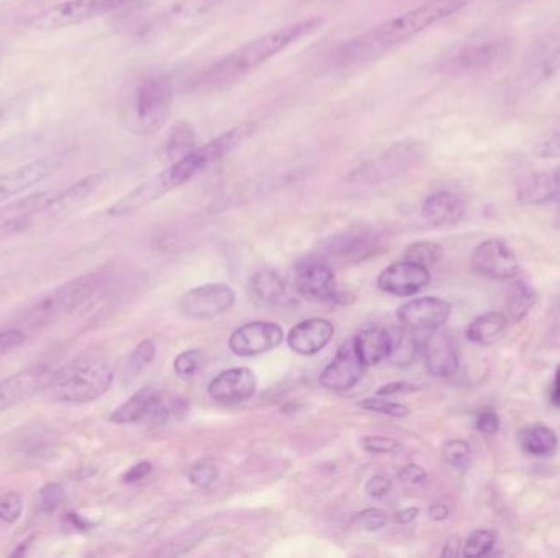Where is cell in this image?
I'll return each mask as SVG.
<instances>
[{"instance_id": "cell-1", "label": "cell", "mask_w": 560, "mask_h": 558, "mask_svg": "<svg viewBox=\"0 0 560 558\" xmlns=\"http://www.w3.org/2000/svg\"><path fill=\"white\" fill-rule=\"evenodd\" d=\"M473 2L475 0H430L346 41L337 49L335 63L339 67H352L376 61L434 25L456 16Z\"/></svg>"}, {"instance_id": "cell-2", "label": "cell", "mask_w": 560, "mask_h": 558, "mask_svg": "<svg viewBox=\"0 0 560 558\" xmlns=\"http://www.w3.org/2000/svg\"><path fill=\"white\" fill-rule=\"evenodd\" d=\"M254 131V125L243 123L240 127L232 128L224 131L209 143L197 146L193 151L185 154L181 160H172L171 166L158 172L151 179L144 181L133 191L123 195L119 202H115L109 208V215L120 218L137 213L144 207L151 205L152 202L164 197L166 193L174 191L181 185L191 182L193 177L201 174L202 170L212 166L216 160H222L226 154L234 151L238 146L246 141L251 133Z\"/></svg>"}, {"instance_id": "cell-3", "label": "cell", "mask_w": 560, "mask_h": 558, "mask_svg": "<svg viewBox=\"0 0 560 558\" xmlns=\"http://www.w3.org/2000/svg\"><path fill=\"white\" fill-rule=\"evenodd\" d=\"M323 16H310L263 33L261 36L248 41L246 45L212 64L209 69L202 72L201 78L195 80V88L205 92L230 88L251 72L256 71L257 67L279 57L285 49L316 35L323 28Z\"/></svg>"}, {"instance_id": "cell-4", "label": "cell", "mask_w": 560, "mask_h": 558, "mask_svg": "<svg viewBox=\"0 0 560 558\" xmlns=\"http://www.w3.org/2000/svg\"><path fill=\"white\" fill-rule=\"evenodd\" d=\"M172 102L174 88L168 74L158 69L140 72L121 90V125L133 135H154L169 120Z\"/></svg>"}, {"instance_id": "cell-5", "label": "cell", "mask_w": 560, "mask_h": 558, "mask_svg": "<svg viewBox=\"0 0 560 558\" xmlns=\"http://www.w3.org/2000/svg\"><path fill=\"white\" fill-rule=\"evenodd\" d=\"M105 284L107 275L104 272H90L76 279L67 280L59 287L35 298L22 313V323L32 329L55 323L72 311L79 310L94 302Z\"/></svg>"}, {"instance_id": "cell-6", "label": "cell", "mask_w": 560, "mask_h": 558, "mask_svg": "<svg viewBox=\"0 0 560 558\" xmlns=\"http://www.w3.org/2000/svg\"><path fill=\"white\" fill-rule=\"evenodd\" d=\"M113 368L99 357L72 360L57 374L47 388V395L57 403L86 405L105 395L113 383Z\"/></svg>"}, {"instance_id": "cell-7", "label": "cell", "mask_w": 560, "mask_h": 558, "mask_svg": "<svg viewBox=\"0 0 560 558\" xmlns=\"http://www.w3.org/2000/svg\"><path fill=\"white\" fill-rule=\"evenodd\" d=\"M426 158V146L418 140H400L376 158L362 162L346 176L349 187H377L405 176Z\"/></svg>"}, {"instance_id": "cell-8", "label": "cell", "mask_w": 560, "mask_h": 558, "mask_svg": "<svg viewBox=\"0 0 560 558\" xmlns=\"http://www.w3.org/2000/svg\"><path fill=\"white\" fill-rule=\"evenodd\" d=\"M144 0H65L33 16L26 25L38 32H53L82 25L120 10L137 7Z\"/></svg>"}, {"instance_id": "cell-9", "label": "cell", "mask_w": 560, "mask_h": 558, "mask_svg": "<svg viewBox=\"0 0 560 558\" xmlns=\"http://www.w3.org/2000/svg\"><path fill=\"white\" fill-rule=\"evenodd\" d=\"M182 407L184 403L181 399L169 398L168 395L152 387H144L113 411L110 421L117 424L150 423L158 426L176 418Z\"/></svg>"}, {"instance_id": "cell-10", "label": "cell", "mask_w": 560, "mask_h": 558, "mask_svg": "<svg viewBox=\"0 0 560 558\" xmlns=\"http://www.w3.org/2000/svg\"><path fill=\"white\" fill-rule=\"evenodd\" d=\"M512 55V43L504 38H482L459 46L452 51L442 67L457 74L487 71L503 63Z\"/></svg>"}, {"instance_id": "cell-11", "label": "cell", "mask_w": 560, "mask_h": 558, "mask_svg": "<svg viewBox=\"0 0 560 558\" xmlns=\"http://www.w3.org/2000/svg\"><path fill=\"white\" fill-rule=\"evenodd\" d=\"M65 154L57 152V154H49L40 160H32L28 164L2 174L0 176V207L8 200L16 199V195L30 191L35 185L41 184L49 177L55 176L57 170L65 166Z\"/></svg>"}, {"instance_id": "cell-12", "label": "cell", "mask_w": 560, "mask_h": 558, "mask_svg": "<svg viewBox=\"0 0 560 558\" xmlns=\"http://www.w3.org/2000/svg\"><path fill=\"white\" fill-rule=\"evenodd\" d=\"M296 287L300 295L320 302L345 304L346 298L337 292L335 274L327 259L323 257H304L296 265Z\"/></svg>"}, {"instance_id": "cell-13", "label": "cell", "mask_w": 560, "mask_h": 558, "mask_svg": "<svg viewBox=\"0 0 560 558\" xmlns=\"http://www.w3.org/2000/svg\"><path fill=\"white\" fill-rule=\"evenodd\" d=\"M55 374L57 367L41 364L0 380V413L22 405L41 391H47Z\"/></svg>"}, {"instance_id": "cell-14", "label": "cell", "mask_w": 560, "mask_h": 558, "mask_svg": "<svg viewBox=\"0 0 560 558\" xmlns=\"http://www.w3.org/2000/svg\"><path fill=\"white\" fill-rule=\"evenodd\" d=\"M473 271L495 280L514 279L520 274V261L503 240L483 241L472 254Z\"/></svg>"}, {"instance_id": "cell-15", "label": "cell", "mask_w": 560, "mask_h": 558, "mask_svg": "<svg viewBox=\"0 0 560 558\" xmlns=\"http://www.w3.org/2000/svg\"><path fill=\"white\" fill-rule=\"evenodd\" d=\"M236 300L232 287L224 284H207L192 288L181 300V311L185 316L195 319L215 318L230 310Z\"/></svg>"}, {"instance_id": "cell-16", "label": "cell", "mask_w": 560, "mask_h": 558, "mask_svg": "<svg viewBox=\"0 0 560 558\" xmlns=\"http://www.w3.org/2000/svg\"><path fill=\"white\" fill-rule=\"evenodd\" d=\"M284 341V331L275 323L253 321L238 327L230 337V349L240 357H253L273 351Z\"/></svg>"}, {"instance_id": "cell-17", "label": "cell", "mask_w": 560, "mask_h": 558, "mask_svg": "<svg viewBox=\"0 0 560 558\" xmlns=\"http://www.w3.org/2000/svg\"><path fill=\"white\" fill-rule=\"evenodd\" d=\"M397 316L403 326L418 331H434L451 316V305L438 296H423L401 305Z\"/></svg>"}, {"instance_id": "cell-18", "label": "cell", "mask_w": 560, "mask_h": 558, "mask_svg": "<svg viewBox=\"0 0 560 558\" xmlns=\"http://www.w3.org/2000/svg\"><path fill=\"white\" fill-rule=\"evenodd\" d=\"M431 280L430 271L410 261L393 263L379 275L377 284L385 294L395 296H411L423 290Z\"/></svg>"}, {"instance_id": "cell-19", "label": "cell", "mask_w": 560, "mask_h": 558, "mask_svg": "<svg viewBox=\"0 0 560 558\" xmlns=\"http://www.w3.org/2000/svg\"><path fill=\"white\" fill-rule=\"evenodd\" d=\"M362 367L364 366L356 352L354 339H349L337 349L335 359L321 372L320 383L328 390H351L360 380Z\"/></svg>"}, {"instance_id": "cell-20", "label": "cell", "mask_w": 560, "mask_h": 558, "mask_svg": "<svg viewBox=\"0 0 560 558\" xmlns=\"http://www.w3.org/2000/svg\"><path fill=\"white\" fill-rule=\"evenodd\" d=\"M257 380L253 370L246 367L228 368L210 382L209 395L218 403L236 405L256 393Z\"/></svg>"}, {"instance_id": "cell-21", "label": "cell", "mask_w": 560, "mask_h": 558, "mask_svg": "<svg viewBox=\"0 0 560 558\" xmlns=\"http://www.w3.org/2000/svg\"><path fill=\"white\" fill-rule=\"evenodd\" d=\"M104 174H92V176L80 179L79 182L67 187L59 195L49 197L48 202L33 218V224L38 223L40 220H57L59 216L66 215L67 212H71V208L88 199L104 182Z\"/></svg>"}, {"instance_id": "cell-22", "label": "cell", "mask_w": 560, "mask_h": 558, "mask_svg": "<svg viewBox=\"0 0 560 558\" xmlns=\"http://www.w3.org/2000/svg\"><path fill=\"white\" fill-rule=\"evenodd\" d=\"M333 335H335V327L328 319H305L290 329L287 343L290 349L296 354L313 356L328 346Z\"/></svg>"}, {"instance_id": "cell-23", "label": "cell", "mask_w": 560, "mask_h": 558, "mask_svg": "<svg viewBox=\"0 0 560 558\" xmlns=\"http://www.w3.org/2000/svg\"><path fill=\"white\" fill-rule=\"evenodd\" d=\"M424 364L430 374L446 378L457 372L459 354L451 336L434 329L424 341Z\"/></svg>"}, {"instance_id": "cell-24", "label": "cell", "mask_w": 560, "mask_h": 558, "mask_svg": "<svg viewBox=\"0 0 560 558\" xmlns=\"http://www.w3.org/2000/svg\"><path fill=\"white\" fill-rule=\"evenodd\" d=\"M49 197V193L40 191L0 207V238L28 230L33 224V218L48 202Z\"/></svg>"}, {"instance_id": "cell-25", "label": "cell", "mask_w": 560, "mask_h": 558, "mask_svg": "<svg viewBox=\"0 0 560 558\" xmlns=\"http://www.w3.org/2000/svg\"><path fill=\"white\" fill-rule=\"evenodd\" d=\"M376 241L362 232H343L325 244V254L339 264L359 263L374 254Z\"/></svg>"}, {"instance_id": "cell-26", "label": "cell", "mask_w": 560, "mask_h": 558, "mask_svg": "<svg viewBox=\"0 0 560 558\" xmlns=\"http://www.w3.org/2000/svg\"><path fill=\"white\" fill-rule=\"evenodd\" d=\"M465 203L456 191H438L424 200L421 215L432 226H449L464 216Z\"/></svg>"}, {"instance_id": "cell-27", "label": "cell", "mask_w": 560, "mask_h": 558, "mask_svg": "<svg viewBox=\"0 0 560 558\" xmlns=\"http://www.w3.org/2000/svg\"><path fill=\"white\" fill-rule=\"evenodd\" d=\"M518 199L526 205L560 202V166L524 179L518 189Z\"/></svg>"}, {"instance_id": "cell-28", "label": "cell", "mask_w": 560, "mask_h": 558, "mask_svg": "<svg viewBox=\"0 0 560 558\" xmlns=\"http://www.w3.org/2000/svg\"><path fill=\"white\" fill-rule=\"evenodd\" d=\"M352 339H354L356 352H358L364 367L377 366L379 362H382L389 357L390 333L385 331L382 327H364Z\"/></svg>"}, {"instance_id": "cell-29", "label": "cell", "mask_w": 560, "mask_h": 558, "mask_svg": "<svg viewBox=\"0 0 560 558\" xmlns=\"http://www.w3.org/2000/svg\"><path fill=\"white\" fill-rule=\"evenodd\" d=\"M518 444L526 454L549 457L557 450L559 438L544 424H529L518 432Z\"/></svg>"}, {"instance_id": "cell-30", "label": "cell", "mask_w": 560, "mask_h": 558, "mask_svg": "<svg viewBox=\"0 0 560 558\" xmlns=\"http://www.w3.org/2000/svg\"><path fill=\"white\" fill-rule=\"evenodd\" d=\"M508 326V316L502 311H490L473 319L467 329L469 341L489 346L498 341Z\"/></svg>"}, {"instance_id": "cell-31", "label": "cell", "mask_w": 560, "mask_h": 558, "mask_svg": "<svg viewBox=\"0 0 560 558\" xmlns=\"http://www.w3.org/2000/svg\"><path fill=\"white\" fill-rule=\"evenodd\" d=\"M418 341L410 327L393 329L390 333V352L387 359L397 367H409L417 359Z\"/></svg>"}, {"instance_id": "cell-32", "label": "cell", "mask_w": 560, "mask_h": 558, "mask_svg": "<svg viewBox=\"0 0 560 558\" xmlns=\"http://www.w3.org/2000/svg\"><path fill=\"white\" fill-rule=\"evenodd\" d=\"M251 288L257 300L263 304H280L285 295V282L274 271L256 272L251 280Z\"/></svg>"}, {"instance_id": "cell-33", "label": "cell", "mask_w": 560, "mask_h": 558, "mask_svg": "<svg viewBox=\"0 0 560 558\" xmlns=\"http://www.w3.org/2000/svg\"><path fill=\"white\" fill-rule=\"evenodd\" d=\"M195 148H197V136H195L192 125L187 121H177L171 129L168 141L164 146L166 156L171 160H181L185 154L193 151Z\"/></svg>"}, {"instance_id": "cell-34", "label": "cell", "mask_w": 560, "mask_h": 558, "mask_svg": "<svg viewBox=\"0 0 560 558\" xmlns=\"http://www.w3.org/2000/svg\"><path fill=\"white\" fill-rule=\"evenodd\" d=\"M536 304V292L526 282H516L508 296V313L510 318L520 321L528 315L533 305Z\"/></svg>"}, {"instance_id": "cell-35", "label": "cell", "mask_w": 560, "mask_h": 558, "mask_svg": "<svg viewBox=\"0 0 560 558\" xmlns=\"http://www.w3.org/2000/svg\"><path fill=\"white\" fill-rule=\"evenodd\" d=\"M154 357H156V344L151 339H144L130 354L129 360H127L125 368H123V377L129 382L133 380V378H137L138 375L141 374L144 368L151 366Z\"/></svg>"}, {"instance_id": "cell-36", "label": "cell", "mask_w": 560, "mask_h": 558, "mask_svg": "<svg viewBox=\"0 0 560 558\" xmlns=\"http://www.w3.org/2000/svg\"><path fill=\"white\" fill-rule=\"evenodd\" d=\"M441 257H442V248L432 241L413 243L405 253L407 261L423 265L426 269H430L434 264L440 263Z\"/></svg>"}, {"instance_id": "cell-37", "label": "cell", "mask_w": 560, "mask_h": 558, "mask_svg": "<svg viewBox=\"0 0 560 558\" xmlns=\"http://www.w3.org/2000/svg\"><path fill=\"white\" fill-rule=\"evenodd\" d=\"M496 543V534L493 531H487V529H481V531H475L472 534L467 537L465 541L464 549L462 553L467 558H479L487 555Z\"/></svg>"}, {"instance_id": "cell-38", "label": "cell", "mask_w": 560, "mask_h": 558, "mask_svg": "<svg viewBox=\"0 0 560 558\" xmlns=\"http://www.w3.org/2000/svg\"><path fill=\"white\" fill-rule=\"evenodd\" d=\"M471 446L462 439H451L442 446V459L454 469H467L471 463Z\"/></svg>"}, {"instance_id": "cell-39", "label": "cell", "mask_w": 560, "mask_h": 558, "mask_svg": "<svg viewBox=\"0 0 560 558\" xmlns=\"http://www.w3.org/2000/svg\"><path fill=\"white\" fill-rule=\"evenodd\" d=\"M230 0H179L174 5V16L177 18H193L203 16L213 8L223 5Z\"/></svg>"}, {"instance_id": "cell-40", "label": "cell", "mask_w": 560, "mask_h": 558, "mask_svg": "<svg viewBox=\"0 0 560 558\" xmlns=\"http://www.w3.org/2000/svg\"><path fill=\"white\" fill-rule=\"evenodd\" d=\"M360 407L368 409V411L380 413V415L392 416V418H405V416L410 415L409 407H405L401 403H395L390 399H385L384 397H379V395L376 398L364 399L360 403Z\"/></svg>"}, {"instance_id": "cell-41", "label": "cell", "mask_w": 560, "mask_h": 558, "mask_svg": "<svg viewBox=\"0 0 560 558\" xmlns=\"http://www.w3.org/2000/svg\"><path fill=\"white\" fill-rule=\"evenodd\" d=\"M533 152L541 160H557L560 158V123L547 131L533 148Z\"/></svg>"}, {"instance_id": "cell-42", "label": "cell", "mask_w": 560, "mask_h": 558, "mask_svg": "<svg viewBox=\"0 0 560 558\" xmlns=\"http://www.w3.org/2000/svg\"><path fill=\"white\" fill-rule=\"evenodd\" d=\"M203 364V354L199 349L182 352L174 360V370L181 378H191L199 372Z\"/></svg>"}, {"instance_id": "cell-43", "label": "cell", "mask_w": 560, "mask_h": 558, "mask_svg": "<svg viewBox=\"0 0 560 558\" xmlns=\"http://www.w3.org/2000/svg\"><path fill=\"white\" fill-rule=\"evenodd\" d=\"M387 522H389V516L384 511L376 510V508L360 511L359 514H356L351 521L352 527L359 531H370V532L387 526Z\"/></svg>"}, {"instance_id": "cell-44", "label": "cell", "mask_w": 560, "mask_h": 558, "mask_svg": "<svg viewBox=\"0 0 560 558\" xmlns=\"http://www.w3.org/2000/svg\"><path fill=\"white\" fill-rule=\"evenodd\" d=\"M24 512V500L18 493H7L0 498V521L14 524Z\"/></svg>"}, {"instance_id": "cell-45", "label": "cell", "mask_w": 560, "mask_h": 558, "mask_svg": "<svg viewBox=\"0 0 560 558\" xmlns=\"http://www.w3.org/2000/svg\"><path fill=\"white\" fill-rule=\"evenodd\" d=\"M63 500H65V488L59 483H48L41 488L38 493V508L43 512H51L57 510Z\"/></svg>"}, {"instance_id": "cell-46", "label": "cell", "mask_w": 560, "mask_h": 558, "mask_svg": "<svg viewBox=\"0 0 560 558\" xmlns=\"http://www.w3.org/2000/svg\"><path fill=\"white\" fill-rule=\"evenodd\" d=\"M216 479H218V469L212 462L197 463L189 471V480L195 487H210L215 483Z\"/></svg>"}, {"instance_id": "cell-47", "label": "cell", "mask_w": 560, "mask_h": 558, "mask_svg": "<svg viewBox=\"0 0 560 558\" xmlns=\"http://www.w3.org/2000/svg\"><path fill=\"white\" fill-rule=\"evenodd\" d=\"M25 339H26V336H25L24 329L14 327V329L2 331L0 333V359L5 357L10 352L18 349L25 343Z\"/></svg>"}, {"instance_id": "cell-48", "label": "cell", "mask_w": 560, "mask_h": 558, "mask_svg": "<svg viewBox=\"0 0 560 558\" xmlns=\"http://www.w3.org/2000/svg\"><path fill=\"white\" fill-rule=\"evenodd\" d=\"M362 447L366 452L370 454H389L395 450L399 444L392 438H385V436H366L362 439Z\"/></svg>"}, {"instance_id": "cell-49", "label": "cell", "mask_w": 560, "mask_h": 558, "mask_svg": "<svg viewBox=\"0 0 560 558\" xmlns=\"http://www.w3.org/2000/svg\"><path fill=\"white\" fill-rule=\"evenodd\" d=\"M26 102V96H16L14 98H8L5 102H0V128L7 125L8 121L16 117L18 110L24 107Z\"/></svg>"}, {"instance_id": "cell-50", "label": "cell", "mask_w": 560, "mask_h": 558, "mask_svg": "<svg viewBox=\"0 0 560 558\" xmlns=\"http://www.w3.org/2000/svg\"><path fill=\"white\" fill-rule=\"evenodd\" d=\"M475 428L485 436H493L500 429V418L493 411H482L475 419Z\"/></svg>"}, {"instance_id": "cell-51", "label": "cell", "mask_w": 560, "mask_h": 558, "mask_svg": "<svg viewBox=\"0 0 560 558\" xmlns=\"http://www.w3.org/2000/svg\"><path fill=\"white\" fill-rule=\"evenodd\" d=\"M560 72V43L554 48L553 53L545 57L544 63L539 67V78L543 80L551 79Z\"/></svg>"}, {"instance_id": "cell-52", "label": "cell", "mask_w": 560, "mask_h": 558, "mask_svg": "<svg viewBox=\"0 0 560 558\" xmlns=\"http://www.w3.org/2000/svg\"><path fill=\"white\" fill-rule=\"evenodd\" d=\"M390 490H392V481L387 479L385 475L372 477V479L368 480V485H366V491L372 498H384V496L389 495Z\"/></svg>"}, {"instance_id": "cell-53", "label": "cell", "mask_w": 560, "mask_h": 558, "mask_svg": "<svg viewBox=\"0 0 560 558\" xmlns=\"http://www.w3.org/2000/svg\"><path fill=\"white\" fill-rule=\"evenodd\" d=\"M400 479L410 485H421L428 479V473L424 471L423 467L410 463V465L401 469Z\"/></svg>"}, {"instance_id": "cell-54", "label": "cell", "mask_w": 560, "mask_h": 558, "mask_svg": "<svg viewBox=\"0 0 560 558\" xmlns=\"http://www.w3.org/2000/svg\"><path fill=\"white\" fill-rule=\"evenodd\" d=\"M152 465L150 462H140L133 467H130V470L123 475L125 483H137L140 480L146 479L151 473Z\"/></svg>"}, {"instance_id": "cell-55", "label": "cell", "mask_w": 560, "mask_h": 558, "mask_svg": "<svg viewBox=\"0 0 560 558\" xmlns=\"http://www.w3.org/2000/svg\"><path fill=\"white\" fill-rule=\"evenodd\" d=\"M413 390V387L405 382H393L389 385H384L380 390L377 391L379 397H389V395H397V393H405V391Z\"/></svg>"}, {"instance_id": "cell-56", "label": "cell", "mask_w": 560, "mask_h": 558, "mask_svg": "<svg viewBox=\"0 0 560 558\" xmlns=\"http://www.w3.org/2000/svg\"><path fill=\"white\" fill-rule=\"evenodd\" d=\"M428 514L432 521H446L449 518V508L442 502H434L428 511Z\"/></svg>"}, {"instance_id": "cell-57", "label": "cell", "mask_w": 560, "mask_h": 558, "mask_svg": "<svg viewBox=\"0 0 560 558\" xmlns=\"http://www.w3.org/2000/svg\"><path fill=\"white\" fill-rule=\"evenodd\" d=\"M418 514H420L418 508H407L395 516V522L397 524H410L418 518Z\"/></svg>"}, {"instance_id": "cell-58", "label": "cell", "mask_w": 560, "mask_h": 558, "mask_svg": "<svg viewBox=\"0 0 560 558\" xmlns=\"http://www.w3.org/2000/svg\"><path fill=\"white\" fill-rule=\"evenodd\" d=\"M551 401H553L554 407L560 408V367L555 370V377H554Z\"/></svg>"}, {"instance_id": "cell-59", "label": "cell", "mask_w": 560, "mask_h": 558, "mask_svg": "<svg viewBox=\"0 0 560 558\" xmlns=\"http://www.w3.org/2000/svg\"><path fill=\"white\" fill-rule=\"evenodd\" d=\"M459 547H461V541H459V537H452V539H449L448 543H446V549L442 551V555L444 557H456L459 555Z\"/></svg>"}]
</instances>
